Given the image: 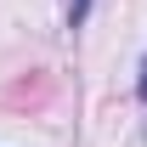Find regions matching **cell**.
Returning <instances> with one entry per match:
<instances>
[{
  "label": "cell",
  "mask_w": 147,
  "mask_h": 147,
  "mask_svg": "<svg viewBox=\"0 0 147 147\" xmlns=\"http://www.w3.org/2000/svg\"><path fill=\"white\" fill-rule=\"evenodd\" d=\"M85 17H91V0H74V6H68V23H74V28H79V23H85Z\"/></svg>",
  "instance_id": "6da1fadb"
},
{
  "label": "cell",
  "mask_w": 147,
  "mask_h": 147,
  "mask_svg": "<svg viewBox=\"0 0 147 147\" xmlns=\"http://www.w3.org/2000/svg\"><path fill=\"white\" fill-rule=\"evenodd\" d=\"M136 96L147 102V62H142V79H136Z\"/></svg>",
  "instance_id": "7a4b0ae2"
}]
</instances>
